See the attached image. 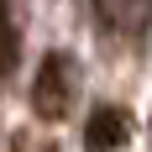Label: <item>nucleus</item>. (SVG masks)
<instances>
[{"label": "nucleus", "instance_id": "1", "mask_svg": "<svg viewBox=\"0 0 152 152\" xmlns=\"http://www.w3.org/2000/svg\"><path fill=\"white\" fill-rule=\"evenodd\" d=\"M74 89H79V63L68 53H47L31 79V110L42 121H63L74 110Z\"/></svg>", "mask_w": 152, "mask_h": 152}, {"label": "nucleus", "instance_id": "2", "mask_svg": "<svg viewBox=\"0 0 152 152\" xmlns=\"http://www.w3.org/2000/svg\"><path fill=\"white\" fill-rule=\"evenodd\" d=\"M94 21L110 37H147L152 31V0H94Z\"/></svg>", "mask_w": 152, "mask_h": 152}, {"label": "nucleus", "instance_id": "3", "mask_svg": "<svg viewBox=\"0 0 152 152\" xmlns=\"http://www.w3.org/2000/svg\"><path fill=\"white\" fill-rule=\"evenodd\" d=\"M126 137H131V121H126V110H94L89 115V131H84V142H89V152H115L126 147Z\"/></svg>", "mask_w": 152, "mask_h": 152}]
</instances>
